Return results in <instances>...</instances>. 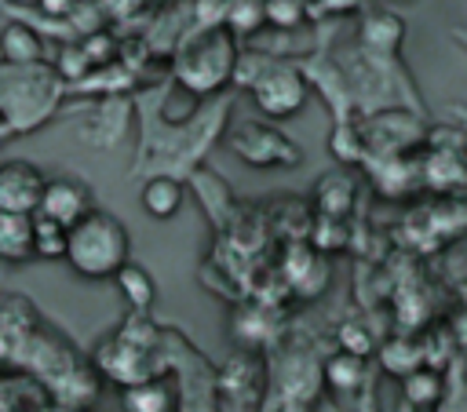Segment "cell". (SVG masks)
<instances>
[{
  "mask_svg": "<svg viewBox=\"0 0 467 412\" xmlns=\"http://www.w3.org/2000/svg\"><path fill=\"white\" fill-rule=\"evenodd\" d=\"M66 263L73 266V273H80L88 281L117 277V270L131 263V233H128V226L113 211L91 208L80 222L69 226Z\"/></svg>",
  "mask_w": 467,
  "mask_h": 412,
  "instance_id": "obj_1",
  "label": "cell"
},
{
  "mask_svg": "<svg viewBox=\"0 0 467 412\" xmlns=\"http://www.w3.org/2000/svg\"><path fill=\"white\" fill-rule=\"evenodd\" d=\"M237 69V44L234 33L223 26H212L204 33H197L193 40L182 44L179 58H175V77L186 91L193 95H208L215 88H223Z\"/></svg>",
  "mask_w": 467,
  "mask_h": 412,
  "instance_id": "obj_2",
  "label": "cell"
},
{
  "mask_svg": "<svg viewBox=\"0 0 467 412\" xmlns=\"http://www.w3.org/2000/svg\"><path fill=\"white\" fill-rule=\"evenodd\" d=\"M306 77L296 69V66H285V62H270L255 80H252V98L255 106L274 117V120H285V117H296L303 106H306Z\"/></svg>",
  "mask_w": 467,
  "mask_h": 412,
  "instance_id": "obj_3",
  "label": "cell"
},
{
  "mask_svg": "<svg viewBox=\"0 0 467 412\" xmlns=\"http://www.w3.org/2000/svg\"><path fill=\"white\" fill-rule=\"evenodd\" d=\"M44 171L29 160H4L0 164V211L36 215L44 197Z\"/></svg>",
  "mask_w": 467,
  "mask_h": 412,
  "instance_id": "obj_4",
  "label": "cell"
},
{
  "mask_svg": "<svg viewBox=\"0 0 467 412\" xmlns=\"http://www.w3.org/2000/svg\"><path fill=\"white\" fill-rule=\"evenodd\" d=\"M91 190L80 182V179H69V175H58V179H47L44 182V197H40V208L36 215L58 222V226H73L80 222L88 211H91Z\"/></svg>",
  "mask_w": 467,
  "mask_h": 412,
  "instance_id": "obj_5",
  "label": "cell"
},
{
  "mask_svg": "<svg viewBox=\"0 0 467 412\" xmlns=\"http://www.w3.org/2000/svg\"><path fill=\"white\" fill-rule=\"evenodd\" d=\"M33 259V215L0 211V263L22 266Z\"/></svg>",
  "mask_w": 467,
  "mask_h": 412,
  "instance_id": "obj_6",
  "label": "cell"
},
{
  "mask_svg": "<svg viewBox=\"0 0 467 412\" xmlns=\"http://www.w3.org/2000/svg\"><path fill=\"white\" fill-rule=\"evenodd\" d=\"M120 405H124V412H175V390L164 379L150 376L142 383L124 386Z\"/></svg>",
  "mask_w": 467,
  "mask_h": 412,
  "instance_id": "obj_7",
  "label": "cell"
},
{
  "mask_svg": "<svg viewBox=\"0 0 467 412\" xmlns=\"http://www.w3.org/2000/svg\"><path fill=\"white\" fill-rule=\"evenodd\" d=\"M139 204H142V211H146L150 219H171V215H179V208H182V182L171 179V175H153V179L142 186Z\"/></svg>",
  "mask_w": 467,
  "mask_h": 412,
  "instance_id": "obj_8",
  "label": "cell"
},
{
  "mask_svg": "<svg viewBox=\"0 0 467 412\" xmlns=\"http://www.w3.org/2000/svg\"><path fill=\"white\" fill-rule=\"evenodd\" d=\"M113 281H117V288H120L124 303H128L135 314H146V310L153 306V299H157V284H153L150 270H142L139 263H128V266H120Z\"/></svg>",
  "mask_w": 467,
  "mask_h": 412,
  "instance_id": "obj_9",
  "label": "cell"
},
{
  "mask_svg": "<svg viewBox=\"0 0 467 412\" xmlns=\"http://www.w3.org/2000/svg\"><path fill=\"white\" fill-rule=\"evenodd\" d=\"M66 237H69L66 226L33 215V259H66Z\"/></svg>",
  "mask_w": 467,
  "mask_h": 412,
  "instance_id": "obj_10",
  "label": "cell"
},
{
  "mask_svg": "<svg viewBox=\"0 0 467 412\" xmlns=\"http://www.w3.org/2000/svg\"><path fill=\"white\" fill-rule=\"evenodd\" d=\"M401 390H405L409 405L431 408V405L441 397V379H438L434 372H427V368H416V372H409V376L401 379Z\"/></svg>",
  "mask_w": 467,
  "mask_h": 412,
  "instance_id": "obj_11",
  "label": "cell"
},
{
  "mask_svg": "<svg viewBox=\"0 0 467 412\" xmlns=\"http://www.w3.org/2000/svg\"><path fill=\"white\" fill-rule=\"evenodd\" d=\"M306 7L310 0H263V22L277 29H296L306 22Z\"/></svg>",
  "mask_w": 467,
  "mask_h": 412,
  "instance_id": "obj_12",
  "label": "cell"
},
{
  "mask_svg": "<svg viewBox=\"0 0 467 412\" xmlns=\"http://www.w3.org/2000/svg\"><path fill=\"white\" fill-rule=\"evenodd\" d=\"M4 55H7L15 66H33V62L40 58V44H36V36H33L29 29L11 26V29H4Z\"/></svg>",
  "mask_w": 467,
  "mask_h": 412,
  "instance_id": "obj_13",
  "label": "cell"
},
{
  "mask_svg": "<svg viewBox=\"0 0 467 412\" xmlns=\"http://www.w3.org/2000/svg\"><path fill=\"white\" fill-rule=\"evenodd\" d=\"M361 372H365V365H361V357H354V354H336V357L328 361V368H325L328 383L339 386V390L358 386V383H361Z\"/></svg>",
  "mask_w": 467,
  "mask_h": 412,
  "instance_id": "obj_14",
  "label": "cell"
}]
</instances>
